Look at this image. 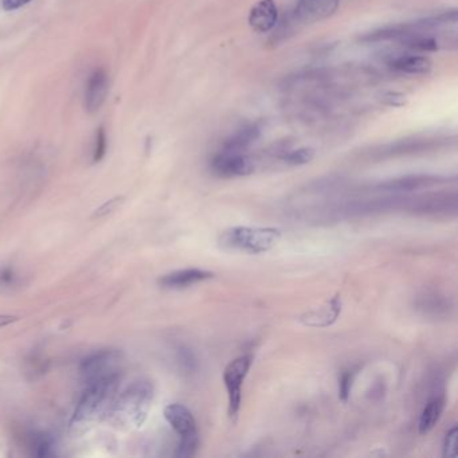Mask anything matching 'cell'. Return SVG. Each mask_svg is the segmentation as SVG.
Returning <instances> with one entry per match:
<instances>
[{"instance_id": "1", "label": "cell", "mask_w": 458, "mask_h": 458, "mask_svg": "<svg viewBox=\"0 0 458 458\" xmlns=\"http://www.w3.org/2000/svg\"><path fill=\"white\" fill-rule=\"evenodd\" d=\"M281 238V230L274 227H230L220 233L219 245L226 250L261 254L272 250Z\"/></svg>"}, {"instance_id": "2", "label": "cell", "mask_w": 458, "mask_h": 458, "mask_svg": "<svg viewBox=\"0 0 458 458\" xmlns=\"http://www.w3.org/2000/svg\"><path fill=\"white\" fill-rule=\"evenodd\" d=\"M152 399V383L148 380H137L120 394L112 415L123 423L140 428L147 419Z\"/></svg>"}, {"instance_id": "3", "label": "cell", "mask_w": 458, "mask_h": 458, "mask_svg": "<svg viewBox=\"0 0 458 458\" xmlns=\"http://www.w3.org/2000/svg\"><path fill=\"white\" fill-rule=\"evenodd\" d=\"M118 380V373L109 375L93 382H89V387L80 400L74 413V422H84L97 414L114 391Z\"/></svg>"}, {"instance_id": "4", "label": "cell", "mask_w": 458, "mask_h": 458, "mask_svg": "<svg viewBox=\"0 0 458 458\" xmlns=\"http://www.w3.org/2000/svg\"><path fill=\"white\" fill-rule=\"evenodd\" d=\"M252 364H253V356L242 355L240 358L234 359L233 362H230L223 372V382L229 398V416L231 419H236L240 413L242 385L249 373Z\"/></svg>"}, {"instance_id": "5", "label": "cell", "mask_w": 458, "mask_h": 458, "mask_svg": "<svg viewBox=\"0 0 458 458\" xmlns=\"http://www.w3.org/2000/svg\"><path fill=\"white\" fill-rule=\"evenodd\" d=\"M211 168L220 177L247 176L256 171L254 161L242 152H220L213 159Z\"/></svg>"}, {"instance_id": "6", "label": "cell", "mask_w": 458, "mask_h": 458, "mask_svg": "<svg viewBox=\"0 0 458 458\" xmlns=\"http://www.w3.org/2000/svg\"><path fill=\"white\" fill-rule=\"evenodd\" d=\"M121 353L117 351H101L85 359L81 364V373L87 382H93L109 375L117 373Z\"/></svg>"}, {"instance_id": "7", "label": "cell", "mask_w": 458, "mask_h": 458, "mask_svg": "<svg viewBox=\"0 0 458 458\" xmlns=\"http://www.w3.org/2000/svg\"><path fill=\"white\" fill-rule=\"evenodd\" d=\"M342 299L339 294L326 301L323 306L313 308L300 316V323L306 327L324 328L332 326L342 313Z\"/></svg>"}, {"instance_id": "8", "label": "cell", "mask_w": 458, "mask_h": 458, "mask_svg": "<svg viewBox=\"0 0 458 458\" xmlns=\"http://www.w3.org/2000/svg\"><path fill=\"white\" fill-rule=\"evenodd\" d=\"M164 416L180 438L199 436L197 421L186 406L173 403L164 409Z\"/></svg>"}, {"instance_id": "9", "label": "cell", "mask_w": 458, "mask_h": 458, "mask_svg": "<svg viewBox=\"0 0 458 458\" xmlns=\"http://www.w3.org/2000/svg\"><path fill=\"white\" fill-rule=\"evenodd\" d=\"M279 10L274 0H260L257 1L249 14L250 27L260 34L269 33L277 23Z\"/></svg>"}, {"instance_id": "10", "label": "cell", "mask_w": 458, "mask_h": 458, "mask_svg": "<svg viewBox=\"0 0 458 458\" xmlns=\"http://www.w3.org/2000/svg\"><path fill=\"white\" fill-rule=\"evenodd\" d=\"M109 91L108 74L104 70H96L87 81L85 107L89 113H96L103 107Z\"/></svg>"}, {"instance_id": "11", "label": "cell", "mask_w": 458, "mask_h": 458, "mask_svg": "<svg viewBox=\"0 0 458 458\" xmlns=\"http://www.w3.org/2000/svg\"><path fill=\"white\" fill-rule=\"evenodd\" d=\"M340 0H299L297 17L306 23L327 19L337 10Z\"/></svg>"}, {"instance_id": "12", "label": "cell", "mask_w": 458, "mask_h": 458, "mask_svg": "<svg viewBox=\"0 0 458 458\" xmlns=\"http://www.w3.org/2000/svg\"><path fill=\"white\" fill-rule=\"evenodd\" d=\"M446 182L443 177L430 176V175H413L405 176L399 179L389 180L378 184V190L380 191H391V193H402V191H414L426 187H432L439 183Z\"/></svg>"}, {"instance_id": "13", "label": "cell", "mask_w": 458, "mask_h": 458, "mask_svg": "<svg viewBox=\"0 0 458 458\" xmlns=\"http://www.w3.org/2000/svg\"><path fill=\"white\" fill-rule=\"evenodd\" d=\"M214 277L213 272L203 270V269H183V270H176L170 274H166L164 277L160 279V285L168 289H183L188 288L193 285L211 280Z\"/></svg>"}, {"instance_id": "14", "label": "cell", "mask_w": 458, "mask_h": 458, "mask_svg": "<svg viewBox=\"0 0 458 458\" xmlns=\"http://www.w3.org/2000/svg\"><path fill=\"white\" fill-rule=\"evenodd\" d=\"M443 407H445V398L441 395L432 398L428 402V405L425 406L422 414L419 416L418 429L421 434H428L434 429L437 422L439 421L441 414L443 412Z\"/></svg>"}, {"instance_id": "15", "label": "cell", "mask_w": 458, "mask_h": 458, "mask_svg": "<svg viewBox=\"0 0 458 458\" xmlns=\"http://www.w3.org/2000/svg\"><path fill=\"white\" fill-rule=\"evenodd\" d=\"M260 137V128L257 125H247L236 132L223 144V152H242Z\"/></svg>"}, {"instance_id": "16", "label": "cell", "mask_w": 458, "mask_h": 458, "mask_svg": "<svg viewBox=\"0 0 458 458\" xmlns=\"http://www.w3.org/2000/svg\"><path fill=\"white\" fill-rule=\"evenodd\" d=\"M391 66L406 74H426L432 70V61L421 55H400L394 60Z\"/></svg>"}, {"instance_id": "17", "label": "cell", "mask_w": 458, "mask_h": 458, "mask_svg": "<svg viewBox=\"0 0 458 458\" xmlns=\"http://www.w3.org/2000/svg\"><path fill=\"white\" fill-rule=\"evenodd\" d=\"M405 44L414 50V51H419V53H430V51H437L439 49L438 42L433 37L429 35H416V34H412V33H406L405 35Z\"/></svg>"}, {"instance_id": "18", "label": "cell", "mask_w": 458, "mask_h": 458, "mask_svg": "<svg viewBox=\"0 0 458 458\" xmlns=\"http://www.w3.org/2000/svg\"><path fill=\"white\" fill-rule=\"evenodd\" d=\"M315 157V151L312 148H299L292 152L286 153L284 161L289 166H304L312 161Z\"/></svg>"}, {"instance_id": "19", "label": "cell", "mask_w": 458, "mask_h": 458, "mask_svg": "<svg viewBox=\"0 0 458 458\" xmlns=\"http://www.w3.org/2000/svg\"><path fill=\"white\" fill-rule=\"evenodd\" d=\"M199 448V436L180 438V442L176 448V456L180 458L195 456Z\"/></svg>"}, {"instance_id": "20", "label": "cell", "mask_w": 458, "mask_h": 458, "mask_svg": "<svg viewBox=\"0 0 458 458\" xmlns=\"http://www.w3.org/2000/svg\"><path fill=\"white\" fill-rule=\"evenodd\" d=\"M355 375H356V372L353 370H349V371L343 372L340 379H339V398L343 402L349 400L351 390H352V385H353V380H355Z\"/></svg>"}, {"instance_id": "21", "label": "cell", "mask_w": 458, "mask_h": 458, "mask_svg": "<svg viewBox=\"0 0 458 458\" xmlns=\"http://www.w3.org/2000/svg\"><path fill=\"white\" fill-rule=\"evenodd\" d=\"M457 428L453 426L445 437L443 442V457H456L457 456Z\"/></svg>"}, {"instance_id": "22", "label": "cell", "mask_w": 458, "mask_h": 458, "mask_svg": "<svg viewBox=\"0 0 458 458\" xmlns=\"http://www.w3.org/2000/svg\"><path fill=\"white\" fill-rule=\"evenodd\" d=\"M107 151V136L103 128H100L97 131V137H96V146H94V155H93V160L94 161H100Z\"/></svg>"}, {"instance_id": "23", "label": "cell", "mask_w": 458, "mask_h": 458, "mask_svg": "<svg viewBox=\"0 0 458 458\" xmlns=\"http://www.w3.org/2000/svg\"><path fill=\"white\" fill-rule=\"evenodd\" d=\"M382 101H383V104H386L389 107L399 108L406 104V96L402 93H398V91H389V93L383 94Z\"/></svg>"}, {"instance_id": "24", "label": "cell", "mask_w": 458, "mask_h": 458, "mask_svg": "<svg viewBox=\"0 0 458 458\" xmlns=\"http://www.w3.org/2000/svg\"><path fill=\"white\" fill-rule=\"evenodd\" d=\"M179 362L187 371H193L197 367V360L193 352H190L188 349H183L179 351Z\"/></svg>"}, {"instance_id": "25", "label": "cell", "mask_w": 458, "mask_h": 458, "mask_svg": "<svg viewBox=\"0 0 458 458\" xmlns=\"http://www.w3.org/2000/svg\"><path fill=\"white\" fill-rule=\"evenodd\" d=\"M31 0H1V6L6 11H14L28 4Z\"/></svg>"}, {"instance_id": "26", "label": "cell", "mask_w": 458, "mask_h": 458, "mask_svg": "<svg viewBox=\"0 0 458 458\" xmlns=\"http://www.w3.org/2000/svg\"><path fill=\"white\" fill-rule=\"evenodd\" d=\"M118 203H121V199H113V200H109L105 206H103L100 210H97L96 217H103V215L108 214L110 211H113V210L118 206Z\"/></svg>"}, {"instance_id": "27", "label": "cell", "mask_w": 458, "mask_h": 458, "mask_svg": "<svg viewBox=\"0 0 458 458\" xmlns=\"http://www.w3.org/2000/svg\"><path fill=\"white\" fill-rule=\"evenodd\" d=\"M14 280H15V276H14V272L11 269H3L0 272V284H12Z\"/></svg>"}, {"instance_id": "28", "label": "cell", "mask_w": 458, "mask_h": 458, "mask_svg": "<svg viewBox=\"0 0 458 458\" xmlns=\"http://www.w3.org/2000/svg\"><path fill=\"white\" fill-rule=\"evenodd\" d=\"M15 320H17V317H14V316H0V327H4Z\"/></svg>"}]
</instances>
